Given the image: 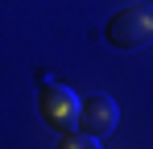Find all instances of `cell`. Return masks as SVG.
Instances as JSON below:
<instances>
[{
    "label": "cell",
    "mask_w": 153,
    "mask_h": 149,
    "mask_svg": "<svg viewBox=\"0 0 153 149\" xmlns=\"http://www.w3.org/2000/svg\"><path fill=\"white\" fill-rule=\"evenodd\" d=\"M54 149H100V141L87 137L83 128H71V133H58V145Z\"/></svg>",
    "instance_id": "cell-4"
},
{
    "label": "cell",
    "mask_w": 153,
    "mask_h": 149,
    "mask_svg": "<svg viewBox=\"0 0 153 149\" xmlns=\"http://www.w3.org/2000/svg\"><path fill=\"white\" fill-rule=\"evenodd\" d=\"M37 112H42V120L50 124L54 133L79 128V95L71 87H62V83H46L37 91Z\"/></svg>",
    "instance_id": "cell-2"
},
{
    "label": "cell",
    "mask_w": 153,
    "mask_h": 149,
    "mask_svg": "<svg viewBox=\"0 0 153 149\" xmlns=\"http://www.w3.org/2000/svg\"><path fill=\"white\" fill-rule=\"evenodd\" d=\"M108 42L116 50H141L153 42V4H132L120 8L108 21Z\"/></svg>",
    "instance_id": "cell-1"
},
{
    "label": "cell",
    "mask_w": 153,
    "mask_h": 149,
    "mask_svg": "<svg viewBox=\"0 0 153 149\" xmlns=\"http://www.w3.org/2000/svg\"><path fill=\"white\" fill-rule=\"evenodd\" d=\"M116 124H120V108H116V99L112 95H87L79 99V128L87 133V137H95L103 141L108 133H116Z\"/></svg>",
    "instance_id": "cell-3"
}]
</instances>
